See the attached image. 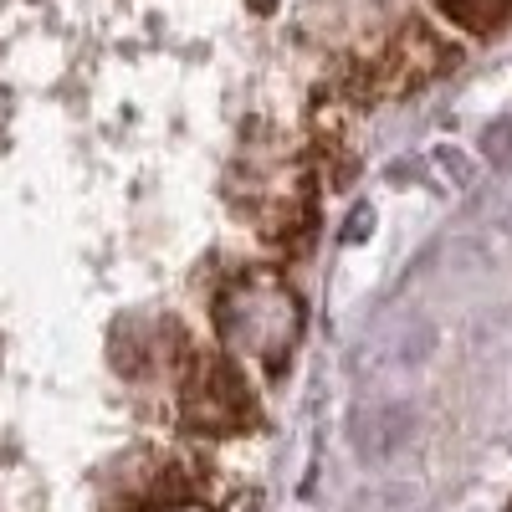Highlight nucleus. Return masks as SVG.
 Returning a JSON list of instances; mask_svg holds the SVG:
<instances>
[{"mask_svg": "<svg viewBox=\"0 0 512 512\" xmlns=\"http://www.w3.org/2000/svg\"><path fill=\"white\" fill-rule=\"evenodd\" d=\"M441 11L451 16V26L472 31V36H487V31H497L512 16L507 0H441Z\"/></svg>", "mask_w": 512, "mask_h": 512, "instance_id": "3", "label": "nucleus"}, {"mask_svg": "<svg viewBox=\"0 0 512 512\" xmlns=\"http://www.w3.org/2000/svg\"><path fill=\"white\" fill-rule=\"evenodd\" d=\"M180 410L195 431L205 436H231L251 420L246 379L226 359H190L180 374Z\"/></svg>", "mask_w": 512, "mask_h": 512, "instance_id": "2", "label": "nucleus"}, {"mask_svg": "<svg viewBox=\"0 0 512 512\" xmlns=\"http://www.w3.org/2000/svg\"><path fill=\"white\" fill-rule=\"evenodd\" d=\"M456 62L451 41L436 36L431 26H405L390 47H379V57L349 67V77L338 82V93H344L349 103H379V98H405L415 88H425V82H436L446 67Z\"/></svg>", "mask_w": 512, "mask_h": 512, "instance_id": "1", "label": "nucleus"}]
</instances>
